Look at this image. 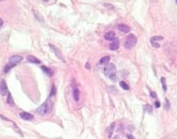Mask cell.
Segmentation results:
<instances>
[{
	"instance_id": "obj_1",
	"label": "cell",
	"mask_w": 177,
	"mask_h": 139,
	"mask_svg": "<svg viewBox=\"0 0 177 139\" xmlns=\"http://www.w3.org/2000/svg\"><path fill=\"white\" fill-rule=\"evenodd\" d=\"M103 72L104 74L107 76L110 79L115 81L116 79L117 68L115 64L108 63L104 68Z\"/></svg>"
},
{
	"instance_id": "obj_2",
	"label": "cell",
	"mask_w": 177,
	"mask_h": 139,
	"mask_svg": "<svg viewBox=\"0 0 177 139\" xmlns=\"http://www.w3.org/2000/svg\"><path fill=\"white\" fill-rule=\"evenodd\" d=\"M23 59V57L20 55H14L10 57L8 59L9 63L4 68V73H8L11 68L14 67L18 63L22 61Z\"/></svg>"
},
{
	"instance_id": "obj_3",
	"label": "cell",
	"mask_w": 177,
	"mask_h": 139,
	"mask_svg": "<svg viewBox=\"0 0 177 139\" xmlns=\"http://www.w3.org/2000/svg\"><path fill=\"white\" fill-rule=\"evenodd\" d=\"M51 108L52 106L50 101H47L42 104L36 109V112L40 115H45L51 112Z\"/></svg>"
},
{
	"instance_id": "obj_4",
	"label": "cell",
	"mask_w": 177,
	"mask_h": 139,
	"mask_svg": "<svg viewBox=\"0 0 177 139\" xmlns=\"http://www.w3.org/2000/svg\"><path fill=\"white\" fill-rule=\"evenodd\" d=\"M137 37L133 34H130L126 38L124 42V46L128 49L133 48L137 43Z\"/></svg>"
},
{
	"instance_id": "obj_5",
	"label": "cell",
	"mask_w": 177,
	"mask_h": 139,
	"mask_svg": "<svg viewBox=\"0 0 177 139\" xmlns=\"http://www.w3.org/2000/svg\"><path fill=\"white\" fill-rule=\"evenodd\" d=\"M8 92V88L6 81L4 79H2L0 83V94L2 96H5Z\"/></svg>"
},
{
	"instance_id": "obj_6",
	"label": "cell",
	"mask_w": 177,
	"mask_h": 139,
	"mask_svg": "<svg viewBox=\"0 0 177 139\" xmlns=\"http://www.w3.org/2000/svg\"><path fill=\"white\" fill-rule=\"evenodd\" d=\"M19 115L21 119L26 120H30L34 118V116L32 114L26 112H21Z\"/></svg>"
},
{
	"instance_id": "obj_7",
	"label": "cell",
	"mask_w": 177,
	"mask_h": 139,
	"mask_svg": "<svg viewBox=\"0 0 177 139\" xmlns=\"http://www.w3.org/2000/svg\"><path fill=\"white\" fill-rule=\"evenodd\" d=\"M116 33L113 31H110L106 33L104 35V38L108 41H114L115 40Z\"/></svg>"
},
{
	"instance_id": "obj_8",
	"label": "cell",
	"mask_w": 177,
	"mask_h": 139,
	"mask_svg": "<svg viewBox=\"0 0 177 139\" xmlns=\"http://www.w3.org/2000/svg\"><path fill=\"white\" fill-rule=\"evenodd\" d=\"M118 30L122 32L123 33H129L130 31V28L126 25L124 24H119L118 26Z\"/></svg>"
},
{
	"instance_id": "obj_9",
	"label": "cell",
	"mask_w": 177,
	"mask_h": 139,
	"mask_svg": "<svg viewBox=\"0 0 177 139\" xmlns=\"http://www.w3.org/2000/svg\"><path fill=\"white\" fill-rule=\"evenodd\" d=\"M41 68L43 72L48 76H52L53 74H54V72H52L51 69L45 65H42Z\"/></svg>"
},
{
	"instance_id": "obj_10",
	"label": "cell",
	"mask_w": 177,
	"mask_h": 139,
	"mask_svg": "<svg viewBox=\"0 0 177 139\" xmlns=\"http://www.w3.org/2000/svg\"><path fill=\"white\" fill-rule=\"evenodd\" d=\"M120 42L118 39H115L110 44V48L111 50H116L119 48Z\"/></svg>"
},
{
	"instance_id": "obj_11",
	"label": "cell",
	"mask_w": 177,
	"mask_h": 139,
	"mask_svg": "<svg viewBox=\"0 0 177 139\" xmlns=\"http://www.w3.org/2000/svg\"><path fill=\"white\" fill-rule=\"evenodd\" d=\"M27 59L29 62L32 63H34V64L41 63V61L39 59H38L36 57H35L34 56H32V55L28 56L27 57Z\"/></svg>"
},
{
	"instance_id": "obj_12",
	"label": "cell",
	"mask_w": 177,
	"mask_h": 139,
	"mask_svg": "<svg viewBox=\"0 0 177 139\" xmlns=\"http://www.w3.org/2000/svg\"><path fill=\"white\" fill-rule=\"evenodd\" d=\"M49 46L50 47V48L54 51V53H55V54L56 55V56L57 57H59V59H62V55L60 53V51L59 50V49L54 45H53L51 44H49Z\"/></svg>"
},
{
	"instance_id": "obj_13",
	"label": "cell",
	"mask_w": 177,
	"mask_h": 139,
	"mask_svg": "<svg viewBox=\"0 0 177 139\" xmlns=\"http://www.w3.org/2000/svg\"><path fill=\"white\" fill-rule=\"evenodd\" d=\"M73 96L74 100L76 102H78L79 100L80 97V91L78 88H75L73 91Z\"/></svg>"
},
{
	"instance_id": "obj_14",
	"label": "cell",
	"mask_w": 177,
	"mask_h": 139,
	"mask_svg": "<svg viewBox=\"0 0 177 139\" xmlns=\"http://www.w3.org/2000/svg\"><path fill=\"white\" fill-rule=\"evenodd\" d=\"M110 59V58L109 56H105L103 57L102 58H101V59L100 60L99 63L102 64H107L109 63V61Z\"/></svg>"
},
{
	"instance_id": "obj_15",
	"label": "cell",
	"mask_w": 177,
	"mask_h": 139,
	"mask_svg": "<svg viewBox=\"0 0 177 139\" xmlns=\"http://www.w3.org/2000/svg\"><path fill=\"white\" fill-rule=\"evenodd\" d=\"M115 128V123H112L109 126V129H108V136H109V137H111V136L113 134Z\"/></svg>"
},
{
	"instance_id": "obj_16",
	"label": "cell",
	"mask_w": 177,
	"mask_h": 139,
	"mask_svg": "<svg viewBox=\"0 0 177 139\" xmlns=\"http://www.w3.org/2000/svg\"><path fill=\"white\" fill-rule=\"evenodd\" d=\"M119 85L121 87L125 90H129L130 89V87L129 85L124 81H121L119 83Z\"/></svg>"
},
{
	"instance_id": "obj_17",
	"label": "cell",
	"mask_w": 177,
	"mask_h": 139,
	"mask_svg": "<svg viewBox=\"0 0 177 139\" xmlns=\"http://www.w3.org/2000/svg\"><path fill=\"white\" fill-rule=\"evenodd\" d=\"M6 101H7V103L9 104V105H10L11 107H13V106H14L15 105V102H14V101L13 100V99L12 98V96H11L10 93L8 94V97H7Z\"/></svg>"
},
{
	"instance_id": "obj_18",
	"label": "cell",
	"mask_w": 177,
	"mask_h": 139,
	"mask_svg": "<svg viewBox=\"0 0 177 139\" xmlns=\"http://www.w3.org/2000/svg\"><path fill=\"white\" fill-rule=\"evenodd\" d=\"M161 83L162 84L163 89L164 91L165 92H166L167 91V84L166 83V79L164 77H162L161 78Z\"/></svg>"
},
{
	"instance_id": "obj_19",
	"label": "cell",
	"mask_w": 177,
	"mask_h": 139,
	"mask_svg": "<svg viewBox=\"0 0 177 139\" xmlns=\"http://www.w3.org/2000/svg\"><path fill=\"white\" fill-rule=\"evenodd\" d=\"M164 39V38L162 36H154L153 37L151 40L150 41H153V42H156V41H161Z\"/></svg>"
},
{
	"instance_id": "obj_20",
	"label": "cell",
	"mask_w": 177,
	"mask_h": 139,
	"mask_svg": "<svg viewBox=\"0 0 177 139\" xmlns=\"http://www.w3.org/2000/svg\"><path fill=\"white\" fill-rule=\"evenodd\" d=\"M56 91H57L56 88L55 87V86L54 85V86H52V87L51 88V92H50V96H55L56 94Z\"/></svg>"
},
{
	"instance_id": "obj_21",
	"label": "cell",
	"mask_w": 177,
	"mask_h": 139,
	"mask_svg": "<svg viewBox=\"0 0 177 139\" xmlns=\"http://www.w3.org/2000/svg\"><path fill=\"white\" fill-rule=\"evenodd\" d=\"M151 42V44L152 45V46L155 48H160L161 47V45L159 44L158 43H156V42H153V41H150Z\"/></svg>"
},
{
	"instance_id": "obj_22",
	"label": "cell",
	"mask_w": 177,
	"mask_h": 139,
	"mask_svg": "<svg viewBox=\"0 0 177 139\" xmlns=\"http://www.w3.org/2000/svg\"><path fill=\"white\" fill-rule=\"evenodd\" d=\"M155 106L156 108H160L161 106V103L159 101H156V102L155 103Z\"/></svg>"
},
{
	"instance_id": "obj_23",
	"label": "cell",
	"mask_w": 177,
	"mask_h": 139,
	"mask_svg": "<svg viewBox=\"0 0 177 139\" xmlns=\"http://www.w3.org/2000/svg\"><path fill=\"white\" fill-rule=\"evenodd\" d=\"M147 110H148V111L149 112H150V113L152 111V106H150V105L147 106Z\"/></svg>"
},
{
	"instance_id": "obj_24",
	"label": "cell",
	"mask_w": 177,
	"mask_h": 139,
	"mask_svg": "<svg viewBox=\"0 0 177 139\" xmlns=\"http://www.w3.org/2000/svg\"><path fill=\"white\" fill-rule=\"evenodd\" d=\"M150 96L151 97H152L153 98H156V97H157L156 94L155 92H151L150 94Z\"/></svg>"
},
{
	"instance_id": "obj_25",
	"label": "cell",
	"mask_w": 177,
	"mask_h": 139,
	"mask_svg": "<svg viewBox=\"0 0 177 139\" xmlns=\"http://www.w3.org/2000/svg\"><path fill=\"white\" fill-rule=\"evenodd\" d=\"M85 66V67H86L87 69H90V68H91V66H90V64L88 63V62H87V63H86Z\"/></svg>"
},
{
	"instance_id": "obj_26",
	"label": "cell",
	"mask_w": 177,
	"mask_h": 139,
	"mask_svg": "<svg viewBox=\"0 0 177 139\" xmlns=\"http://www.w3.org/2000/svg\"><path fill=\"white\" fill-rule=\"evenodd\" d=\"M128 139H135V137L132 134H129L128 135Z\"/></svg>"
},
{
	"instance_id": "obj_27",
	"label": "cell",
	"mask_w": 177,
	"mask_h": 139,
	"mask_svg": "<svg viewBox=\"0 0 177 139\" xmlns=\"http://www.w3.org/2000/svg\"><path fill=\"white\" fill-rule=\"evenodd\" d=\"M166 106L168 107V108H169L170 103H169V101H168V100L167 99H166Z\"/></svg>"
},
{
	"instance_id": "obj_28",
	"label": "cell",
	"mask_w": 177,
	"mask_h": 139,
	"mask_svg": "<svg viewBox=\"0 0 177 139\" xmlns=\"http://www.w3.org/2000/svg\"><path fill=\"white\" fill-rule=\"evenodd\" d=\"M3 25V21L1 18H0V27H2Z\"/></svg>"
},
{
	"instance_id": "obj_29",
	"label": "cell",
	"mask_w": 177,
	"mask_h": 139,
	"mask_svg": "<svg viewBox=\"0 0 177 139\" xmlns=\"http://www.w3.org/2000/svg\"><path fill=\"white\" fill-rule=\"evenodd\" d=\"M176 3L177 4V0H176Z\"/></svg>"
}]
</instances>
